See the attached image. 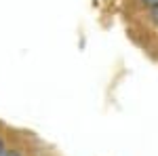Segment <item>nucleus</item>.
I'll return each mask as SVG.
<instances>
[{
	"mask_svg": "<svg viewBox=\"0 0 158 156\" xmlns=\"http://www.w3.org/2000/svg\"><path fill=\"white\" fill-rule=\"evenodd\" d=\"M137 4H139L141 9L150 11V9H156L158 6V0H137Z\"/></svg>",
	"mask_w": 158,
	"mask_h": 156,
	"instance_id": "f03ea898",
	"label": "nucleus"
},
{
	"mask_svg": "<svg viewBox=\"0 0 158 156\" xmlns=\"http://www.w3.org/2000/svg\"><path fill=\"white\" fill-rule=\"evenodd\" d=\"M148 23L158 30V6H156V9H150V11H148Z\"/></svg>",
	"mask_w": 158,
	"mask_h": 156,
	"instance_id": "f257e3e1",
	"label": "nucleus"
},
{
	"mask_svg": "<svg viewBox=\"0 0 158 156\" xmlns=\"http://www.w3.org/2000/svg\"><path fill=\"white\" fill-rule=\"evenodd\" d=\"M0 156H25V154L21 152V150H17V148H6Z\"/></svg>",
	"mask_w": 158,
	"mask_h": 156,
	"instance_id": "7ed1b4c3",
	"label": "nucleus"
},
{
	"mask_svg": "<svg viewBox=\"0 0 158 156\" xmlns=\"http://www.w3.org/2000/svg\"><path fill=\"white\" fill-rule=\"evenodd\" d=\"M4 150H6V144H4V137H2V135H0V154H2V152H4Z\"/></svg>",
	"mask_w": 158,
	"mask_h": 156,
	"instance_id": "20e7f679",
	"label": "nucleus"
}]
</instances>
